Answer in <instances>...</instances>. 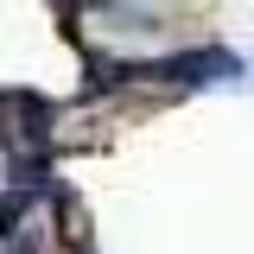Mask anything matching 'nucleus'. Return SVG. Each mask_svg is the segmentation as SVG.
<instances>
[{
	"label": "nucleus",
	"mask_w": 254,
	"mask_h": 254,
	"mask_svg": "<svg viewBox=\"0 0 254 254\" xmlns=\"http://www.w3.org/2000/svg\"><path fill=\"white\" fill-rule=\"evenodd\" d=\"M89 254H95V248H89Z\"/></svg>",
	"instance_id": "2"
},
{
	"label": "nucleus",
	"mask_w": 254,
	"mask_h": 254,
	"mask_svg": "<svg viewBox=\"0 0 254 254\" xmlns=\"http://www.w3.org/2000/svg\"><path fill=\"white\" fill-rule=\"evenodd\" d=\"M127 89L133 83H159V89H229L248 76V58L229 45H190V51H165V58H102Z\"/></svg>",
	"instance_id": "1"
}]
</instances>
